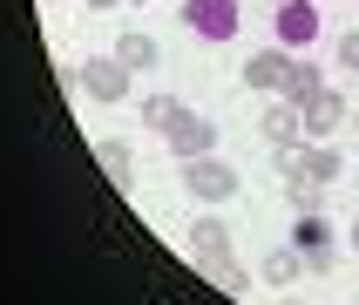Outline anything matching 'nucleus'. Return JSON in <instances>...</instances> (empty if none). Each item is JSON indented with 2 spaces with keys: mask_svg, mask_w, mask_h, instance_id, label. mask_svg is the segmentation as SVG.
Returning <instances> with one entry per match:
<instances>
[{
  "mask_svg": "<svg viewBox=\"0 0 359 305\" xmlns=\"http://www.w3.org/2000/svg\"><path fill=\"white\" fill-rule=\"evenodd\" d=\"M177 177H183V190H190L197 203H231V197H238V170L217 163V149H210V156L177 163Z\"/></svg>",
  "mask_w": 359,
  "mask_h": 305,
  "instance_id": "f257e3e1",
  "label": "nucleus"
},
{
  "mask_svg": "<svg viewBox=\"0 0 359 305\" xmlns=\"http://www.w3.org/2000/svg\"><path fill=\"white\" fill-rule=\"evenodd\" d=\"M75 81H81V95H88V102H102V109H122V102H129V81H136V75H129L116 55H88V61L75 68Z\"/></svg>",
  "mask_w": 359,
  "mask_h": 305,
  "instance_id": "f03ea898",
  "label": "nucleus"
},
{
  "mask_svg": "<svg viewBox=\"0 0 359 305\" xmlns=\"http://www.w3.org/2000/svg\"><path fill=\"white\" fill-rule=\"evenodd\" d=\"M190 251L203 258V271H210L217 285H238V258H231V238H224L217 217H197V224H190Z\"/></svg>",
  "mask_w": 359,
  "mask_h": 305,
  "instance_id": "7ed1b4c3",
  "label": "nucleus"
},
{
  "mask_svg": "<svg viewBox=\"0 0 359 305\" xmlns=\"http://www.w3.org/2000/svg\"><path fill=\"white\" fill-rule=\"evenodd\" d=\"M177 14L197 41H231L238 34V0H183Z\"/></svg>",
  "mask_w": 359,
  "mask_h": 305,
  "instance_id": "20e7f679",
  "label": "nucleus"
},
{
  "mask_svg": "<svg viewBox=\"0 0 359 305\" xmlns=\"http://www.w3.org/2000/svg\"><path fill=\"white\" fill-rule=\"evenodd\" d=\"M163 142H170V156H177V163L210 156V149H217V122H210V116H197V109H183V116L163 129Z\"/></svg>",
  "mask_w": 359,
  "mask_h": 305,
  "instance_id": "39448f33",
  "label": "nucleus"
},
{
  "mask_svg": "<svg viewBox=\"0 0 359 305\" xmlns=\"http://www.w3.org/2000/svg\"><path fill=\"white\" fill-rule=\"evenodd\" d=\"M292 48H264V55H244V88H258V95H278L285 75H292Z\"/></svg>",
  "mask_w": 359,
  "mask_h": 305,
  "instance_id": "423d86ee",
  "label": "nucleus"
},
{
  "mask_svg": "<svg viewBox=\"0 0 359 305\" xmlns=\"http://www.w3.org/2000/svg\"><path fill=\"white\" fill-rule=\"evenodd\" d=\"M319 41V7L312 0H278V48H312Z\"/></svg>",
  "mask_w": 359,
  "mask_h": 305,
  "instance_id": "0eeeda50",
  "label": "nucleus"
},
{
  "mask_svg": "<svg viewBox=\"0 0 359 305\" xmlns=\"http://www.w3.org/2000/svg\"><path fill=\"white\" fill-rule=\"evenodd\" d=\"M346 109H353V102H346L339 88H319V102H305V109H299V116H305V136H312V142L332 136V129L346 122Z\"/></svg>",
  "mask_w": 359,
  "mask_h": 305,
  "instance_id": "6e6552de",
  "label": "nucleus"
},
{
  "mask_svg": "<svg viewBox=\"0 0 359 305\" xmlns=\"http://www.w3.org/2000/svg\"><path fill=\"white\" fill-rule=\"evenodd\" d=\"M258 129H264V142H271L278 156H285V149H299V142H305V116H299V109H292V102H278V109H264V122H258Z\"/></svg>",
  "mask_w": 359,
  "mask_h": 305,
  "instance_id": "1a4fd4ad",
  "label": "nucleus"
},
{
  "mask_svg": "<svg viewBox=\"0 0 359 305\" xmlns=\"http://www.w3.org/2000/svg\"><path fill=\"white\" fill-rule=\"evenodd\" d=\"M299 163H305V183H312V190L339 183V170H346V156H339V149H325V142H299Z\"/></svg>",
  "mask_w": 359,
  "mask_h": 305,
  "instance_id": "9d476101",
  "label": "nucleus"
},
{
  "mask_svg": "<svg viewBox=\"0 0 359 305\" xmlns=\"http://www.w3.org/2000/svg\"><path fill=\"white\" fill-rule=\"evenodd\" d=\"M116 61L129 68V75H142V68H156V61H163V48H156V34L129 27V34H116Z\"/></svg>",
  "mask_w": 359,
  "mask_h": 305,
  "instance_id": "9b49d317",
  "label": "nucleus"
},
{
  "mask_svg": "<svg viewBox=\"0 0 359 305\" xmlns=\"http://www.w3.org/2000/svg\"><path fill=\"white\" fill-rule=\"evenodd\" d=\"M319 88H325V75H319V68H312V61H292V75H285L278 102H292V109H305V102H319Z\"/></svg>",
  "mask_w": 359,
  "mask_h": 305,
  "instance_id": "f8f14e48",
  "label": "nucleus"
},
{
  "mask_svg": "<svg viewBox=\"0 0 359 305\" xmlns=\"http://www.w3.org/2000/svg\"><path fill=\"white\" fill-rule=\"evenodd\" d=\"M292 244L305 251V264H325V217L312 210V203H305V210H299V224H292Z\"/></svg>",
  "mask_w": 359,
  "mask_h": 305,
  "instance_id": "ddd939ff",
  "label": "nucleus"
},
{
  "mask_svg": "<svg viewBox=\"0 0 359 305\" xmlns=\"http://www.w3.org/2000/svg\"><path fill=\"white\" fill-rule=\"evenodd\" d=\"M258 271H264L271 285H292V278L305 271V251H299V244H278V251H264V264H258Z\"/></svg>",
  "mask_w": 359,
  "mask_h": 305,
  "instance_id": "4468645a",
  "label": "nucleus"
},
{
  "mask_svg": "<svg viewBox=\"0 0 359 305\" xmlns=\"http://www.w3.org/2000/svg\"><path fill=\"white\" fill-rule=\"evenodd\" d=\"M95 163H102V177H109V183L129 190V142H122V136H102L95 142Z\"/></svg>",
  "mask_w": 359,
  "mask_h": 305,
  "instance_id": "2eb2a0df",
  "label": "nucleus"
},
{
  "mask_svg": "<svg viewBox=\"0 0 359 305\" xmlns=\"http://www.w3.org/2000/svg\"><path fill=\"white\" fill-rule=\"evenodd\" d=\"M183 109H190V102H177V95H142V129H156V136H163Z\"/></svg>",
  "mask_w": 359,
  "mask_h": 305,
  "instance_id": "dca6fc26",
  "label": "nucleus"
},
{
  "mask_svg": "<svg viewBox=\"0 0 359 305\" xmlns=\"http://www.w3.org/2000/svg\"><path fill=\"white\" fill-rule=\"evenodd\" d=\"M339 61L359 75V27H346V34H339Z\"/></svg>",
  "mask_w": 359,
  "mask_h": 305,
  "instance_id": "f3484780",
  "label": "nucleus"
},
{
  "mask_svg": "<svg viewBox=\"0 0 359 305\" xmlns=\"http://www.w3.org/2000/svg\"><path fill=\"white\" fill-rule=\"evenodd\" d=\"M88 7H122V0H88Z\"/></svg>",
  "mask_w": 359,
  "mask_h": 305,
  "instance_id": "a211bd4d",
  "label": "nucleus"
},
{
  "mask_svg": "<svg viewBox=\"0 0 359 305\" xmlns=\"http://www.w3.org/2000/svg\"><path fill=\"white\" fill-rule=\"evenodd\" d=\"M353 251H359V217H353Z\"/></svg>",
  "mask_w": 359,
  "mask_h": 305,
  "instance_id": "6ab92c4d",
  "label": "nucleus"
},
{
  "mask_svg": "<svg viewBox=\"0 0 359 305\" xmlns=\"http://www.w3.org/2000/svg\"><path fill=\"white\" fill-rule=\"evenodd\" d=\"M285 305H292V299H285Z\"/></svg>",
  "mask_w": 359,
  "mask_h": 305,
  "instance_id": "aec40b11",
  "label": "nucleus"
},
{
  "mask_svg": "<svg viewBox=\"0 0 359 305\" xmlns=\"http://www.w3.org/2000/svg\"><path fill=\"white\" fill-rule=\"evenodd\" d=\"M353 122H359V116H353Z\"/></svg>",
  "mask_w": 359,
  "mask_h": 305,
  "instance_id": "412c9836",
  "label": "nucleus"
}]
</instances>
